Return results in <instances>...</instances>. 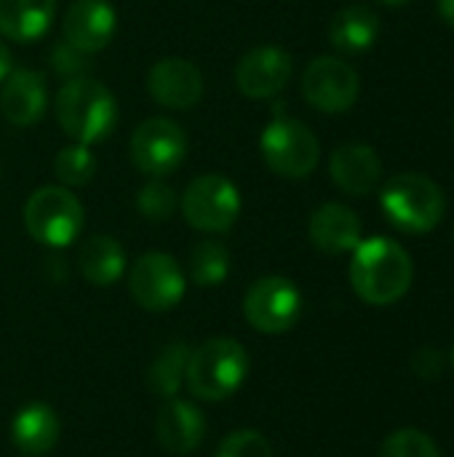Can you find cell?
Wrapping results in <instances>:
<instances>
[{
  "instance_id": "27",
  "label": "cell",
  "mask_w": 454,
  "mask_h": 457,
  "mask_svg": "<svg viewBox=\"0 0 454 457\" xmlns=\"http://www.w3.org/2000/svg\"><path fill=\"white\" fill-rule=\"evenodd\" d=\"M377 457H442L439 455V447L433 445V439L417 428H401V431H393L383 447H380V455Z\"/></svg>"
},
{
  "instance_id": "16",
  "label": "cell",
  "mask_w": 454,
  "mask_h": 457,
  "mask_svg": "<svg viewBox=\"0 0 454 457\" xmlns=\"http://www.w3.org/2000/svg\"><path fill=\"white\" fill-rule=\"evenodd\" d=\"M48 107L45 75L37 70H11L0 91V110L8 123L24 129L35 126Z\"/></svg>"
},
{
  "instance_id": "29",
  "label": "cell",
  "mask_w": 454,
  "mask_h": 457,
  "mask_svg": "<svg viewBox=\"0 0 454 457\" xmlns=\"http://www.w3.org/2000/svg\"><path fill=\"white\" fill-rule=\"evenodd\" d=\"M83 59H86V54L75 51V48L67 46V43H62V46L54 51V56H51L56 72L70 75V78H80V75H83ZM70 78H67V80H70Z\"/></svg>"
},
{
  "instance_id": "8",
  "label": "cell",
  "mask_w": 454,
  "mask_h": 457,
  "mask_svg": "<svg viewBox=\"0 0 454 457\" xmlns=\"http://www.w3.org/2000/svg\"><path fill=\"white\" fill-rule=\"evenodd\" d=\"M131 163L155 179L174 174L187 155V137L179 123L169 118H147L142 120L128 142Z\"/></svg>"
},
{
  "instance_id": "13",
  "label": "cell",
  "mask_w": 454,
  "mask_h": 457,
  "mask_svg": "<svg viewBox=\"0 0 454 457\" xmlns=\"http://www.w3.org/2000/svg\"><path fill=\"white\" fill-rule=\"evenodd\" d=\"M147 91L161 107L190 110L203 94V75L193 62L182 56H166L147 72Z\"/></svg>"
},
{
  "instance_id": "15",
  "label": "cell",
  "mask_w": 454,
  "mask_h": 457,
  "mask_svg": "<svg viewBox=\"0 0 454 457\" xmlns=\"http://www.w3.org/2000/svg\"><path fill=\"white\" fill-rule=\"evenodd\" d=\"M155 436L158 445L171 455H190L203 445L206 418L203 412L185 399H166L155 415Z\"/></svg>"
},
{
  "instance_id": "26",
  "label": "cell",
  "mask_w": 454,
  "mask_h": 457,
  "mask_svg": "<svg viewBox=\"0 0 454 457\" xmlns=\"http://www.w3.org/2000/svg\"><path fill=\"white\" fill-rule=\"evenodd\" d=\"M177 206H179V198H177L174 187L155 177L136 195V209L150 222H166L177 212Z\"/></svg>"
},
{
  "instance_id": "31",
  "label": "cell",
  "mask_w": 454,
  "mask_h": 457,
  "mask_svg": "<svg viewBox=\"0 0 454 457\" xmlns=\"http://www.w3.org/2000/svg\"><path fill=\"white\" fill-rule=\"evenodd\" d=\"M436 8H439V13H442V19L454 27V0H436Z\"/></svg>"
},
{
  "instance_id": "32",
  "label": "cell",
  "mask_w": 454,
  "mask_h": 457,
  "mask_svg": "<svg viewBox=\"0 0 454 457\" xmlns=\"http://www.w3.org/2000/svg\"><path fill=\"white\" fill-rule=\"evenodd\" d=\"M8 72H11V51H8V46L0 40V80H3Z\"/></svg>"
},
{
  "instance_id": "9",
  "label": "cell",
  "mask_w": 454,
  "mask_h": 457,
  "mask_svg": "<svg viewBox=\"0 0 454 457\" xmlns=\"http://www.w3.org/2000/svg\"><path fill=\"white\" fill-rule=\"evenodd\" d=\"M185 273L166 252H147L131 265L128 292L142 311L166 313L185 297Z\"/></svg>"
},
{
  "instance_id": "18",
  "label": "cell",
  "mask_w": 454,
  "mask_h": 457,
  "mask_svg": "<svg viewBox=\"0 0 454 457\" xmlns=\"http://www.w3.org/2000/svg\"><path fill=\"white\" fill-rule=\"evenodd\" d=\"M308 233L318 252L337 257L361 244V220L345 204H324L313 212Z\"/></svg>"
},
{
  "instance_id": "30",
  "label": "cell",
  "mask_w": 454,
  "mask_h": 457,
  "mask_svg": "<svg viewBox=\"0 0 454 457\" xmlns=\"http://www.w3.org/2000/svg\"><path fill=\"white\" fill-rule=\"evenodd\" d=\"M412 367H415V372H417L420 378H436V375L442 372L444 361H442V356H439L433 348H423V351L415 353Z\"/></svg>"
},
{
  "instance_id": "14",
  "label": "cell",
  "mask_w": 454,
  "mask_h": 457,
  "mask_svg": "<svg viewBox=\"0 0 454 457\" xmlns=\"http://www.w3.org/2000/svg\"><path fill=\"white\" fill-rule=\"evenodd\" d=\"M115 8L110 0H72L64 13V40L80 54L102 51L115 35Z\"/></svg>"
},
{
  "instance_id": "24",
  "label": "cell",
  "mask_w": 454,
  "mask_h": 457,
  "mask_svg": "<svg viewBox=\"0 0 454 457\" xmlns=\"http://www.w3.org/2000/svg\"><path fill=\"white\" fill-rule=\"evenodd\" d=\"M230 273V252L219 241H201L190 252V278L198 287H217Z\"/></svg>"
},
{
  "instance_id": "2",
  "label": "cell",
  "mask_w": 454,
  "mask_h": 457,
  "mask_svg": "<svg viewBox=\"0 0 454 457\" xmlns=\"http://www.w3.org/2000/svg\"><path fill=\"white\" fill-rule=\"evenodd\" d=\"M54 112L62 131L80 145L102 142L104 137L112 134L118 123L115 96L110 94L107 86H102L88 75L70 78L59 88L54 99Z\"/></svg>"
},
{
  "instance_id": "34",
  "label": "cell",
  "mask_w": 454,
  "mask_h": 457,
  "mask_svg": "<svg viewBox=\"0 0 454 457\" xmlns=\"http://www.w3.org/2000/svg\"><path fill=\"white\" fill-rule=\"evenodd\" d=\"M452 367H454V348H452Z\"/></svg>"
},
{
  "instance_id": "17",
  "label": "cell",
  "mask_w": 454,
  "mask_h": 457,
  "mask_svg": "<svg viewBox=\"0 0 454 457\" xmlns=\"http://www.w3.org/2000/svg\"><path fill=\"white\" fill-rule=\"evenodd\" d=\"M329 174L334 185L348 195H369L383 177V161L375 147L364 142H345L329 158Z\"/></svg>"
},
{
  "instance_id": "12",
  "label": "cell",
  "mask_w": 454,
  "mask_h": 457,
  "mask_svg": "<svg viewBox=\"0 0 454 457\" xmlns=\"http://www.w3.org/2000/svg\"><path fill=\"white\" fill-rule=\"evenodd\" d=\"M292 78V56L278 46L252 48L235 67V86L249 99L276 96Z\"/></svg>"
},
{
  "instance_id": "23",
  "label": "cell",
  "mask_w": 454,
  "mask_h": 457,
  "mask_svg": "<svg viewBox=\"0 0 454 457\" xmlns=\"http://www.w3.org/2000/svg\"><path fill=\"white\" fill-rule=\"evenodd\" d=\"M190 348L185 343H169L150 364L147 370V388L163 399H171L185 386V370H187Z\"/></svg>"
},
{
  "instance_id": "20",
  "label": "cell",
  "mask_w": 454,
  "mask_h": 457,
  "mask_svg": "<svg viewBox=\"0 0 454 457\" xmlns=\"http://www.w3.org/2000/svg\"><path fill=\"white\" fill-rule=\"evenodd\" d=\"M56 0H0V32L13 43H32L51 29Z\"/></svg>"
},
{
  "instance_id": "1",
  "label": "cell",
  "mask_w": 454,
  "mask_h": 457,
  "mask_svg": "<svg viewBox=\"0 0 454 457\" xmlns=\"http://www.w3.org/2000/svg\"><path fill=\"white\" fill-rule=\"evenodd\" d=\"M415 278V265L407 249L391 238H369L353 249L351 287L369 305L399 303Z\"/></svg>"
},
{
  "instance_id": "25",
  "label": "cell",
  "mask_w": 454,
  "mask_h": 457,
  "mask_svg": "<svg viewBox=\"0 0 454 457\" xmlns=\"http://www.w3.org/2000/svg\"><path fill=\"white\" fill-rule=\"evenodd\" d=\"M96 174V158L88 150V145L72 142L62 147L54 158V177L62 182V187H83Z\"/></svg>"
},
{
  "instance_id": "21",
  "label": "cell",
  "mask_w": 454,
  "mask_h": 457,
  "mask_svg": "<svg viewBox=\"0 0 454 457\" xmlns=\"http://www.w3.org/2000/svg\"><path fill=\"white\" fill-rule=\"evenodd\" d=\"M380 35V16L364 3L345 5L329 24V43L343 54H361L375 46Z\"/></svg>"
},
{
  "instance_id": "4",
  "label": "cell",
  "mask_w": 454,
  "mask_h": 457,
  "mask_svg": "<svg viewBox=\"0 0 454 457\" xmlns=\"http://www.w3.org/2000/svg\"><path fill=\"white\" fill-rule=\"evenodd\" d=\"M380 206L393 228L401 233H431L444 217V193L425 174H396L380 190Z\"/></svg>"
},
{
  "instance_id": "28",
  "label": "cell",
  "mask_w": 454,
  "mask_h": 457,
  "mask_svg": "<svg viewBox=\"0 0 454 457\" xmlns=\"http://www.w3.org/2000/svg\"><path fill=\"white\" fill-rule=\"evenodd\" d=\"M217 457H273V447L260 431L244 428V431L227 434L219 442Z\"/></svg>"
},
{
  "instance_id": "7",
  "label": "cell",
  "mask_w": 454,
  "mask_h": 457,
  "mask_svg": "<svg viewBox=\"0 0 454 457\" xmlns=\"http://www.w3.org/2000/svg\"><path fill=\"white\" fill-rule=\"evenodd\" d=\"M182 214L201 233H227L241 214V193L222 174H201L182 193Z\"/></svg>"
},
{
  "instance_id": "6",
  "label": "cell",
  "mask_w": 454,
  "mask_h": 457,
  "mask_svg": "<svg viewBox=\"0 0 454 457\" xmlns=\"http://www.w3.org/2000/svg\"><path fill=\"white\" fill-rule=\"evenodd\" d=\"M260 150L270 171L286 179H305L316 171L321 147L316 134L297 118L276 110V118L260 137Z\"/></svg>"
},
{
  "instance_id": "10",
  "label": "cell",
  "mask_w": 454,
  "mask_h": 457,
  "mask_svg": "<svg viewBox=\"0 0 454 457\" xmlns=\"http://www.w3.org/2000/svg\"><path fill=\"white\" fill-rule=\"evenodd\" d=\"M300 313L302 295L284 276H265L254 281L244 297V316L262 335L289 332L300 321Z\"/></svg>"
},
{
  "instance_id": "11",
  "label": "cell",
  "mask_w": 454,
  "mask_h": 457,
  "mask_svg": "<svg viewBox=\"0 0 454 457\" xmlns=\"http://www.w3.org/2000/svg\"><path fill=\"white\" fill-rule=\"evenodd\" d=\"M359 91H361L359 72L337 56H318L302 72V96L308 99L310 107L321 112L329 115L348 112L356 104Z\"/></svg>"
},
{
  "instance_id": "3",
  "label": "cell",
  "mask_w": 454,
  "mask_h": 457,
  "mask_svg": "<svg viewBox=\"0 0 454 457\" xmlns=\"http://www.w3.org/2000/svg\"><path fill=\"white\" fill-rule=\"evenodd\" d=\"M249 375V353L233 337H214L190 351L185 386L201 402L230 399Z\"/></svg>"
},
{
  "instance_id": "33",
  "label": "cell",
  "mask_w": 454,
  "mask_h": 457,
  "mask_svg": "<svg viewBox=\"0 0 454 457\" xmlns=\"http://www.w3.org/2000/svg\"><path fill=\"white\" fill-rule=\"evenodd\" d=\"M377 3H383V5H388V8H401V5H407L409 0H377Z\"/></svg>"
},
{
  "instance_id": "19",
  "label": "cell",
  "mask_w": 454,
  "mask_h": 457,
  "mask_svg": "<svg viewBox=\"0 0 454 457\" xmlns=\"http://www.w3.org/2000/svg\"><path fill=\"white\" fill-rule=\"evenodd\" d=\"M62 434L59 415L48 404H27L11 423V439L24 455H45L56 447Z\"/></svg>"
},
{
  "instance_id": "22",
  "label": "cell",
  "mask_w": 454,
  "mask_h": 457,
  "mask_svg": "<svg viewBox=\"0 0 454 457\" xmlns=\"http://www.w3.org/2000/svg\"><path fill=\"white\" fill-rule=\"evenodd\" d=\"M78 265L94 287H110L126 273V252L110 236H91L78 254Z\"/></svg>"
},
{
  "instance_id": "5",
  "label": "cell",
  "mask_w": 454,
  "mask_h": 457,
  "mask_svg": "<svg viewBox=\"0 0 454 457\" xmlns=\"http://www.w3.org/2000/svg\"><path fill=\"white\" fill-rule=\"evenodd\" d=\"M83 204L62 185H43L24 204L27 233L51 249L75 244V238L83 233Z\"/></svg>"
}]
</instances>
